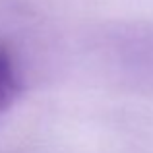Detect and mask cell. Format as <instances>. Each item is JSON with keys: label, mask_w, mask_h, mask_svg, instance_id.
I'll return each instance as SVG.
<instances>
[{"label": "cell", "mask_w": 153, "mask_h": 153, "mask_svg": "<svg viewBox=\"0 0 153 153\" xmlns=\"http://www.w3.org/2000/svg\"><path fill=\"white\" fill-rule=\"evenodd\" d=\"M99 49L116 78L136 89L153 91V25L116 27L105 33Z\"/></svg>", "instance_id": "cell-1"}, {"label": "cell", "mask_w": 153, "mask_h": 153, "mask_svg": "<svg viewBox=\"0 0 153 153\" xmlns=\"http://www.w3.org/2000/svg\"><path fill=\"white\" fill-rule=\"evenodd\" d=\"M25 93V72L18 51L0 39V116L6 114Z\"/></svg>", "instance_id": "cell-2"}]
</instances>
